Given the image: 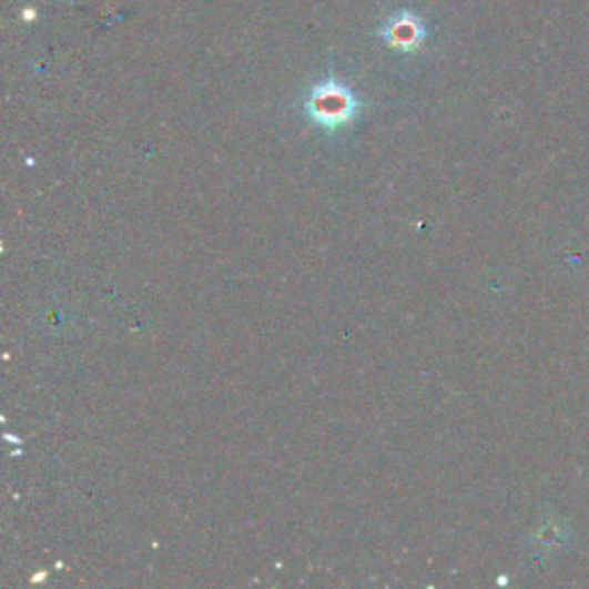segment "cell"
<instances>
[{
    "mask_svg": "<svg viewBox=\"0 0 589 589\" xmlns=\"http://www.w3.org/2000/svg\"><path fill=\"white\" fill-rule=\"evenodd\" d=\"M304 111L323 130L336 132L357 118L359 100L348 85L338 83L336 79H325L306 92Z\"/></svg>",
    "mask_w": 589,
    "mask_h": 589,
    "instance_id": "1",
    "label": "cell"
},
{
    "mask_svg": "<svg viewBox=\"0 0 589 589\" xmlns=\"http://www.w3.org/2000/svg\"><path fill=\"white\" fill-rule=\"evenodd\" d=\"M378 35L394 51L415 53L426 40V26L419 14L410 10H398L387 17V21L378 30Z\"/></svg>",
    "mask_w": 589,
    "mask_h": 589,
    "instance_id": "2",
    "label": "cell"
}]
</instances>
